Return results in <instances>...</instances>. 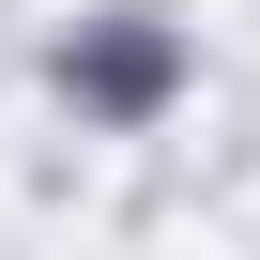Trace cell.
<instances>
[{
    "instance_id": "obj_1",
    "label": "cell",
    "mask_w": 260,
    "mask_h": 260,
    "mask_svg": "<svg viewBox=\"0 0 260 260\" xmlns=\"http://www.w3.org/2000/svg\"><path fill=\"white\" fill-rule=\"evenodd\" d=\"M61 77H77V92H107V107H138V92L169 77V46H153V31H122V46H92V61H61Z\"/></svg>"
}]
</instances>
